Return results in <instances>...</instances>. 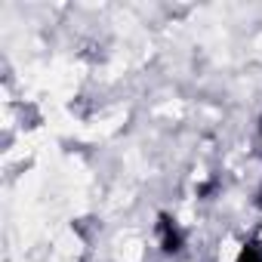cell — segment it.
I'll return each instance as SVG.
<instances>
[{"instance_id":"obj_1","label":"cell","mask_w":262,"mask_h":262,"mask_svg":"<svg viewBox=\"0 0 262 262\" xmlns=\"http://www.w3.org/2000/svg\"><path fill=\"white\" fill-rule=\"evenodd\" d=\"M155 234H158V247H161L164 256H182L185 247H188V231H185L182 222H179L173 213H167V210L158 213Z\"/></svg>"},{"instance_id":"obj_2","label":"cell","mask_w":262,"mask_h":262,"mask_svg":"<svg viewBox=\"0 0 262 262\" xmlns=\"http://www.w3.org/2000/svg\"><path fill=\"white\" fill-rule=\"evenodd\" d=\"M234 262H262V237H250L241 244Z\"/></svg>"},{"instance_id":"obj_3","label":"cell","mask_w":262,"mask_h":262,"mask_svg":"<svg viewBox=\"0 0 262 262\" xmlns=\"http://www.w3.org/2000/svg\"><path fill=\"white\" fill-rule=\"evenodd\" d=\"M216 185H219V182H216V179H210V182H204V185L198 188V194H201V198H207V194H213V191H216Z\"/></svg>"},{"instance_id":"obj_4","label":"cell","mask_w":262,"mask_h":262,"mask_svg":"<svg viewBox=\"0 0 262 262\" xmlns=\"http://www.w3.org/2000/svg\"><path fill=\"white\" fill-rule=\"evenodd\" d=\"M256 207L262 210V185H259V191H256Z\"/></svg>"},{"instance_id":"obj_5","label":"cell","mask_w":262,"mask_h":262,"mask_svg":"<svg viewBox=\"0 0 262 262\" xmlns=\"http://www.w3.org/2000/svg\"><path fill=\"white\" fill-rule=\"evenodd\" d=\"M259 136H262V117H259Z\"/></svg>"}]
</instances>
